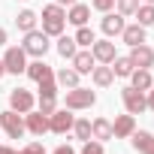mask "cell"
Wrapping results in <instances>:
<instances>
[{"label": "cell", "instance_id": "obj_1", "mask_svg": "<svg viewBox=\"0 0 154 154\" xmlns=\"http://www.w3.org/2000/svg\"><path fill=\"white\" fill-rule=\"evenodd\" d=\"M63 27H66V9L57 6V3L45 6L42 9V33L45 36H60Z\"/></svg>", "mask_w": 154, "mask_h": 154}, {"label": "cell", "instance_id": "obj_2", "mask_svg": "<svg viewBox=\"0 0 154 154\" xmlns=\"http://www.w3.org/2000/svg\"><path fill=\"white\" fill-rule=\"evenodd\" d=\"M94 103H97V94H94L91 88H69V91H66V97H63V106H66L69 112L91 109Z\"/></svg>", "mask_w": 154, "mask_h": 154}, {"label": "cell", "instance_id": "obj_3", "mask_svg": "<svg viewBox=\"0 0 154 154\" xmlns=\"http://www.w3.org/2000/svg\"><path fill=\"white\" fill-rule=\"evenodd\" d=\"M21 48H24L27 57H45V51H48V36H45L42 30H27Z\"/></svg>", "mask_w": 154, "mask_h": 154}, {"label": "cell", "instance_id": "obj_4", "mask_svg": "<svg viewBox=\"0 0 154 154\" xmlns=\"http://www.w3.org/2000/svg\"><path fill=\"white\" fill-rule=\"evenodd\" d=\"M121 100H124V109H127L130 115H142V112L148 109V100H145V91H136L133 85L121 88Z\"/></svg>", "mask_w": 154, "mask_h": 154}, {"label": "cell", "instance_id": "obj_5", "mask_svg": "<svg viewBox=\"0 0 154 154\" xmlns=\"http://www.w3.org/2000/svg\"><path fill=\"white\" fill-rule=\"evenodd\" d=\"M0 127L6 130V136H9V139H21V136L27 133V127H24V118H21L18 112H12V109L0 112Z\"/></svg>", "mask_w": 154, "mask_h": 154}, {"label": "cell", "instance_id": "obj_6", "mask_svg": "<svg viewBox=\"0 0 154 154\" xmlns=\"http://www.w3.org/2000/svg\"><path fill=\"white\" fill-rule=\"evenodd\" d=\"M3 66H6V72L21 75V72L27 69V54H24V48H21V45L6 48V54H3Z\"/></svg>", "mask_w": 154, "mask_h": 154}, {"label": "cell", "instance_id": "obj_7", "mask_svg": "<svg viewBox=\"0 0 154 154\" xmlns=\"http://www.w3.org/2000/svg\"><path fill=\"white\" fill-rule=\"evenodd\" d=\"M33 106H36V97H33L30 91H24V88H12V91H9V109H12V112L27 115Z\"/></svg>", "mask_w": 154, "mask_h": 154}, {"label": "cell", "instance_id": "obj_8", "mask_svg": "<svg viewBox=\"0 0 154 154\" xmlns=\"http://www.w3.org/2000/svg\"><path fill=\"white\" fill-rule=\"evenodd\" d=\"M72 121H75V115H72L69 109H54V112L48 115V130L57 133V136H63V133L72 130Z\"/></svg>", "mask_w": 154, "mask_h": 154}, {"label": "cell", "instance_id": "obj_9", "mask_svg": "<svg viewBox=\"0 0 154 154\" xmlns=\"http://www.w3.org/2000/svg\"><path fill=\"white\" fill-rule=\"evenodd\" d=\"M91 54H94V60L97 63H112L118 54H115V42L106 36V39H94L91 42Z\"/></svg>", "mask_w": 154, "mask_h": 154}, {"label": "cell", "instance_id": "obj_10", "mask_svg": "<svg viewBox=\"0 0 154 154\" xmlns=\"http://www.w3.org/2000/svg\"><path fill=\"white\" fill-rule=\"evenodd\" d=\"M130 60H133V66H139V69H151L154 66V48L151 45H133L130 48Z\"/></svg>", "mask_w": 154, "mask_h": 154}, {"label": "cell", "instance_id": "obj_11", "mask_svg": "<svg viewBox=\"0 0 154 154\" xmlns=\"http://www.w3.org/2000/svg\"><path fill=\"white\" fill-rule=\"evenodd\" d=\"M124 15L121 12H103V21H100V27H103V33L112 39V36H121V30H124Z\"/></svg>", "mask_w": 154, "mask_h": 154}, {"label": "cell", "instance_id": "obj_12", "mask_svg": "<svg viewBox=\"0 0 154 154\" xmlns=\"http://www.w3.org/2000/svg\"><path fill=\"white\" fill-rule=\"evenodd\" d=\"M24 127H27V133H33V136H42V133L48 130V115H42L39 109H36V112L30 109V112L24 115Z\"/></svg>", "mask_w": 154, "mask_h": 154}, {"label": "cell", "instance_id": "obj_13", "mask_svg": "<svg viewBox=\"0 0 154 154\" xmlns=\"http://www.w3.org/2000/svg\"><path fill=\"white\" fill-rule=\"evenodd\" d=\"M94 66H97V60H94L91 48H82V51H75V54H72V69L79 72V75H91Z\"/></svg>", "mask_w": 154, "mask_h": 154}, {"label": "cell", "instance_id": "obj_14", "mask_svg": "<svg viewBox=\"0 0 154 154\" xmlns=\"http://www.w3.org/2000/svg\"><path fill=\"white\" fill-rule=\"evenodd\" d=\"M136 130V115H118L115 121H112V133H115V139H127L130 133Z\"/></svg>", "mask_w": 154, "mask_h": 154}, {"label": "cell", "instance_id": "obj_15", "mask_svg": "<svg viewBox=\"0 0 154 154\" xmlns=\"http://www.w3.org/2000/svg\"><path fill=\"white\" fill-rule=\"evenodd\" d=\"M130 142H133V148H136L139 154H154V133H148V130H133V133H130Z\"/></svg>", "mask_w": 154, "mask_h": 154}, {"label": "cell", "instance_id": "obj_16", "mask_svg": "<svg viewBox=\"0 0 154 154\" xmlns=\"http://www.w3.org/2000/svg\"><path fill=\"white\" fill-rule=\"evenodd\" d=\"M88 18H91V6H85V3H72V6L66 9V21L75 24V27H85Z\"/></svg>", "mask_w": 154, "mask_h": 154}, {"label": "cell", "instance_id": "obj_17", "mask_svg": "<svg viewBox=\"0 0 154 154\" xmlns=\"http://www.w3.org/2000/svg\"><path fill=\"white\" fill-rule=\"evenodd\" d=\"M91 136H94L97 142L115 139V133H112V121H109V118H94V121H91Z\"/></svg>", "mask_w": 154, "mask_h": 154}, {"label": "cell", "instance_id": "obj_18", "mask_svg": "<svg viewBox=\"0 0 154 154\" xmlns=\"http://www.w3.org/2000/svg\"><path fill=\"white\" fill-rule=\"evenodd\" d=\"M91 82H94L97 88H109V85L115 82V72H112V66H109V63H100V66H94V69H91Z\"/></svg>", "mask_w": 154, "mask_h": 154}, {"label": "cell", "instance_id": "obj_19", "mask_svg": "<svg viewBox=\"0 0 154 154\" xmlns=\"http://www.w3.org/2000/svg\"><path fill=\"white\" fill-rule=\"evenodd\" d=\"M121 39H124L130 48H133V45H142V42H145V27H142V24H124Z\"/></svg>", "mask_w": 154, "mask_h": 154}, {"label": "cell", "instance_id": "obj_20", "mask_svg": "<svg viewBox=\"0 0 154 154\" xmlns=\"http://www.w3.org/2000/svg\"><path fill=\"white\" fill-rule=\"evenodd\" d=\"M130 85H133L136 91H148V88L154 85V75H151V69H139V66H136V69L130 72Z\"/></svg>", "mask_w": 154, "mask_h": 154}, {"label": "cell", "instance_id": "obj_21", "mask_svg": "<svg viewBox=\"0 0 154 154\" xmlns=\"http://www.w3.org/2000/svg\"><path fill=\"white\" fill-rule=\"evenodd\" d=\"M24 72L30 75L33 82H42V79H48V75H54V72H51V66H48L42 57H36L33 63H27V69H24Z\"/></svg>", "mask_w": 154, "mask_h": 154}, {"label": "cell", "instance_id": "obj_22", "mask_svg": "<svg viewBox=\"0 0 154 154\" xmlns=\"http://www.w3.org/2000/svg\"><path fill=\"white\" fill-rule=\"evenodd\" d=\"M54 82H57V88H79V72H75L72 66H63L57 75H54Z\"/></svg>", "mask_w": 154, "mask_h": 154}, {"label": "cell", "instance_id": "obj_23", "mask_svg": "<svg viewBox=\"0 0 154 154\" xmlns=\"http://www.w3.org/2000/svg\"><path fill=\"white\" fill-rule=\"evenodd\" d=\"M36 21H39V15H36L33 9H21V12H18V18H15V24H18V30H21V33L36 30Z\"/></svg>", "mask_w": 154, "mask_h": 154}, {"label": "cell", "instance_id": "obj_24", "mask_svg": "<svg viewBox=\"0 0 154 154\" xmlns=\"http://www.w3.org/2000/svg\"><path fill=\"white\" fill-rule=\"evenodd\" d=\"M109 66H112V72L118 75V79H130V72L136 69V66H133V60H130V54H127V57H115Z\"/></svg>", "mask_w": 154, "mask_h": 154}, {"label": "cell", "instance_id": "obj_25", "mask_svg": "<svg viewBox=\"0 0 154 154\" xmlns=\"http://www.w3.org/2000/svg\"><path fill=\"white\" fill-rule=\"evenodd\" d=\"M75 51H79L75 39H72V36H63V33H60V36H57V54H60V57H66V60H72V54H75Z\"/></svg>", "mask_w": 154, "mask_h": 154}, {"label": "cell", "instance_id": "obj_26", "mask_svg": "<svg viewBox=\"0 0 154 154\" xmlns=\"http://www.w3.org/2000/svg\"><path fill=\"white\" fill-rule=\"evenodd\" d=\"M136 24H142V27H151V24H154V3H139V9H136Z\"/></svg>", "mask_w": 154, "mask_h": 154}, {"label": "cell", "instance_id": "obj_27", "mask_svg": "<svg viewBox=\"0 0 154 154\" xmlns=\"http://www.w3.org/2000/svg\"><path fill=\"white\" fill-rule=\"evenodd\" d=\"M72 133H75V139H82V142L94 139V136H91V121H88V118H75V121H72Z\"/></svg>", "mask_w": 154, "mask_h": 154}, {"label": "cell", "instance_id": "obj_28", "mask_svg": "<svg viewBox=\"0 0 154 154\" xmlns=\"http://www.w3.org/2000/svg\"><path fill=\"white\" fill-rule=\"evenodd\" d=\"M72 39H75V45H82V48H91V42H94L97 36H94V30L85 24V27H79V30H75V36H72Z\"/></svg>", "mask_w": 154, "mask_h": 154}, {"label": "cell", "instance_id": "obj_29", "mask_svg": "<svg viewBox=\"0 0 154 154\" xmlns=\"http://www.w3.org/2000/svg\"><path fill=\"white\" fill-rule=\"evenodd\" d=\"M115 9H118L124 18H130V15H136V9H139V0H115Z\"/></svg>", "mask_w": 154, "mask_h": 154}, {"label": "cell", "instance_id": "obj_30", "mask_svg": "<svg viewBox=\"0 0 154 154\" xmlns=\"http://www.w3.org/2000/svg\"><path fill=\"white\" fill-rule=\"evenodd\" d=\"M39 85V97H57V82H54V75H48V79L36 82Z\"/></svg>", "mask_w": 154, "mask_h": 154}, {"label": "cell", "instance_id": "obj_31", "mask_svg": "<svg viewBox=\"0 0 154 154\" xmlns=\"http://www.w3.org/2000/svg\"><path fill=\"white\" fill-rule=\"evenodd\" d=\"M57 109V97H39V112L42 115H51Z\"/></svg>", "mask_w": 154, "mask_h": 154}, {"label": "cell", "instance_id": "obj_32", "mask_svg": "<svg viewBox=\"0 0 154 154\" xmlns=\"http://www.w3.org/2000/svg\"><path fill=\"white\" fill-rule=\"evenodd\" d=\"M79 154H106L103 151V142H97V139H88L85 145H82V151Z\"/></svg>", "mask_w": 154, "mask_h": 154}, {"label": "cell", "instance_id": "obj_33", "mask_svg": "<svg viewBox=\"0 0 154 154\" xmlns=\"http://www.w3.org/2000/svg\"><path fill=\"white\" fill-rule=\"evenodd\" d=\"M18 154H45V148H42V142H27Z\"/></svg>", "mask_w": 154, "mask_h": 154}, {"label": "cell", "instance_id": "obj_34", "mask_svg": "<svg viewBox=\"0 0 154 154\" xmlns=\"http://www.w3.org/2000/svg\"><path fill=\"white\" fill-rule=\"evenodd\" d=\"M91 6H94L97 12H112V6H115V0H91Z\"/></svg>", "mask_w": 154, "mask_h": 154}, {"label": "cell", "instance_id": "obj_35", "mask_svg": "<svg viewBox=\"0 0 154 154\" xmlns=\"http://www.w3.org/2000/svg\"><path fill=\"white\" fill-rule=\"evenodd\" d=\"M145 100H148V109H151V112H154V85H151V88H148V91H145Z\"/></svg>", "mask_w": 154, "mask_h": 154}, {"label": "cell", "instance_id": "obj_36", "mask_svg": "<svg viewBox=\"0 0 154 154\" xmlns=\"http://www.w3.org/2000/svg\"><path fill=\"white\" fill-rule=\"evenodd\" d=\"M51 154H75V151H72V148H69V145H57V148H54V151H51Z\"/></svg>", "mask_w": 154, "mask_h": 154}, {"label": "cell", "instance_id": "obj_37", "mask_svg": "<svg viewBox=\"0 0 154 154\" xmlns=\"http://www.w3.org/2000/svg\"><path fill=\"white\" fill-rule=\"evenodd\" d=\"M54 3H57V6H66V9H69L72 3H79V0H54Z\"/></svg>", "mask_w": 154, "mask_h": 154}, {"label": "cell", "instance_id": "obj_38", "mask_svg": "<svg viewBox=\"0 0 154 154\" xmlns=\"http://www.w3.org/2000/svg\"><path fill=\"white\" fill-rule=\"evenodd\" d=\"M0 154H18L15 148H9V145H0Z\"/></svg>", "mask_w": 154, "mask_h": 154}, {"label": "cell", "instance_id": "obj_39", "mask_svg": "<svg viewBox=\"0 0 154 154\" xmlns=\"http://www.w3.org/2000/svg\"><path fill=\"white\" fill-rule=\"evenodd\" d=\"M0 45H6V30L0 27Z\"/></svg>", "mask_w": 154, "mask_h": 154}, {"label": "cell", "instance_id": "obj_40", "mask_svg": "<svg viewBox=\"0 0 154 154\" xmlns=\"http://www.w3.org/2000/svg\"><path fill=\"white\" fill-rule=\"evenodd\" d=\"M3 72H6V66H3V60H0V75H3Z\"/></svg>", "mask_w": 154, "mask_h": 154}, {"label": "cell", "instance_id": "obj_41", "mask_svg": "<svg viewBox=\"0 0 154 154\" xmlns=\"http://www.w3.org/2000/svg\"><path fill=\"white\" fill-rule=\"evenodd\" d=\"M139 3H154V0H139Z\"/></svg>", "mask_w": 154, "mask_h": 154}]
</instances>
